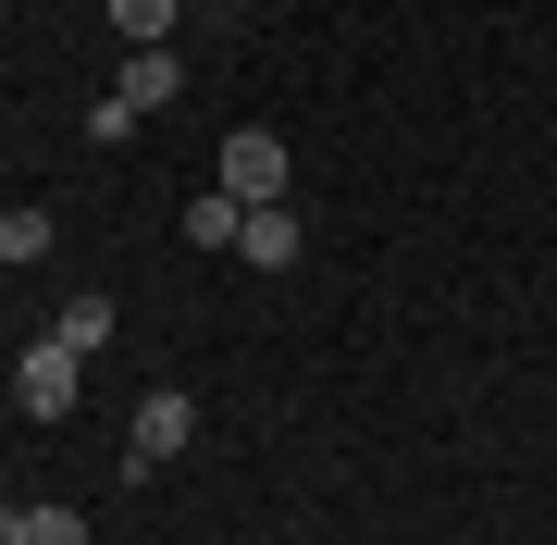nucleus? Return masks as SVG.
Returning <instances> with one entry per match:
<instances>
[{"mask_svg": "<svg viewBox=\"0 0 557 545\" xmlns=\"http://www.w3.org/2000/svg\"><path fill=\"white\" fill-rule=\"evenodd\" d=\"M211 186H223L236 211H273L285 186H298V162H285V137H273V124H236V137H223V162H211Z\"/></svg>", "mask_w": 557, "mask_h": 545, "instance_id": "obj_1", "label": "nucleus"}, {"mask_svg": "<svg viewBox=\"0 0 557 545\" xmlns=\"http://www.w3.org/2000/svg\"><path fill=\"white\" fill-rule=\"evenodd\" d=\"M186 446H199V397H186V384H149L137 422H124V471H174Z\"/></svg>", "mask_w": 557, "mask_h": 545, "instance_id": "obj_2", "label": "nucleus"}, {"mask_svg": "<svg viewBox=\"0 0 557 545\" xmlns=\"http://www.w3.org/2000/svg\"><path fill=\"white\" fill-rule=\"evenodd\" d=\"M75 397H87V360H75L62 335H38V347L13 360V409H25V422H62Z\"/></svg>", "mask_w": 557, "mask_h": 545, "instance_id": "obj_3", "label": "nucleus"}, {"mask_svg": "<svg viewBox=\"0 0 557 545\" xmlns=\"http://www.w3.org/2000/svg\"><path fill=\"white\" fill-rule=\"evenodd\" d=\"M298 248H310V236H298V211L273 199V211H248V236H236V261H248V273H285V261H298Z\"/></svg>", "mask_w": 557, "mask_h": 545, "instance_id": "obj_4", "label": "nucleus"}, {"mask_svg": "<svg viewBox=\"0 0 557 545\" xmlns=\"http://www.w3.org/2000/svg\"><path fill=\"white\" fill-rule=\"evenodd\" d=\"M62 347H75V360H100V347H112V298H100V285H75V298H62V323H50Z\"/></svg>", "mask_w": 557, "mask_h": 545, "instance_id": "obj_5", "label": "nucleus"}, {"mask_svg": "<svg viewBox=\"0 0 557 545\" xmlns=\"http://www.w3.org/2000/svg\"><path fill=\"white\" fill-rule=\"evenodd\" d=\"M174 50H124V75H112V100H137V112H161V100H174Z\"/></svg>", "mask_w": 557, "mask_h": 545, "instance_id": "obj_6", "label": "nucleus"}, {"mask_svg": "<svg viewBox=\"0 0 557 545\" xmlns=\"http://www.w3.org/2000/svg\"><path fill=\"white\" fill-rule=\"evenodd\" d=\"M112 25H124V50H174L186 0H112Z\"/></svg>", "mask_w": 557, "mask_h": 545, "instance_id": "obj_7", "label": "nucleus"}, {"mask_svg": "<svg viewBox=\"0 0 557 545\" xmlns=\"http://www.w3.org/2000/svg\"><path fill=\"white\" fill-rule=\"evenodd\" d=\"M236 236H248V211H236V199H223V186H211V199L186 211V248H236Z\"/></svg>", "mask_w": 557, "mask_h": 545, "instance_id": "obj_8", "label": "nucleus"}, {"mask_svg": "<svg viewBox=\"0 0 557 545\" xmlns=\"http://www.w3.org/2000/svg\"><path fill=\"white\" fill-rule=\"evenodd\" d=\"M13 545H87V508H25Z\"/></svg>", "mask_w": 557, "mask_h": 545, "instance_id": "obj_9", "label": "nucleus"}, {"mask_svg": "<svg viewBox=\"0 0 557 545\" xmlns=\"http://www.w3.org/2000/svg\"><path fill=\"white\" fill-rule=\"evenodd\" d=\"M0 261H50V211H0Z\"/></svg>", "mask_w": 557, "mask_h": 545, "instance_id": "obj_10", "label": "nucleus"}, {"mask_svg": "<svg viewBox=\"0 0 557 545\" xmlns=\"http://www.w3.org/2000/svg\"><path fill=\"white\" fill-rule=\"evenodd\" d=\"M137 124H149L137 100H100V112H87V149H124V137H137Z\"/></svg>", "mask_w": 557, "mask_h": 545, "instance_id": "obj_11", "label": "nucleus"}, {"mask_svg": "<svg viewBox=\"0 0 557 545\" xmlns=\"http://www.w3.org/2000/svg\"><path fill=\"white\" fill-rule=\"evenodd\" d=\"M13 521H25V508H0V545H13Z\"/></svg>", "mask_w": 557, "mask_h": 545, "instance_id": "obj_12", "label": "nucleus"}]
</instances>
